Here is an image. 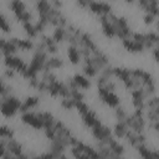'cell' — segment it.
<instances>
[{
	"label": "cell",
	"instance_id": "cell-30",
	"mask_svg": "<svg viewBox=\"0 0 159 159\" xmlns=\"http://www.w3.org/2000/svg\"><path fill=\"white\" fill-rule=\"evenodd\" d=\"M157 19V16H154L153 14H149V12H147V15L144 16V22L145 24H148V25H152L153 22H154V20Z\"/></svg>",
	"mask_w": 159,
	"mask_h": 159
},
{
	"label": "cell",
	"instance_id": "cell-14",
	"mask_svg": "<svg viewBox=\"0 0 159 159\" xmlns=\"http://www.w3.org/2000/svg\"><path fill=\"white\" fill-rule=\"evenodd\" d=\"M67 55H68V58H70V61L73 63V65H76V63H78L80 62V52H78V48L76 47V46H72V45H70V47L67 48Z\"/></svg>",
	"mask_w": 159,
	"mask_h": 159
},
{
	"label": "cell",
	"instance_id": "cell-8",
	"mask_svg": "<svg viewBox=\"0 0 159 159\" xmlns=\"http://www.w3.org/2000/svg\"><path fill=\"white\" fill-rule=\"evenodd\" d=\"M6 149H7L15 158H19V157L22 154V148H21V145H20L14 138H7V139H6Z\"/></svg>",
	"mask_w": 159,
	"mask_h": 159
},
{
	"label": "cell",
	"instance_id": "cell-34",
	"mask_svg": "<svg viewBox=\"0 0 159 159\" xmlns=\"http://www.w3.org/2000/svg\"><path fill=\"white\" fill-rule=\"evenodd\" d=\"M0 82H2V78H1V76H0Z\"/></svg>",
	"mask_w": 159,
	"mask_h": 159
},
{
	"label": "cell",
	"instance_id": "cell-17",
	"mask_svg": "<svg viewBox=\"0 0 159 159\" xmlns=\"http://www.w3.org/2000/svg\"><path fill=\"white\" fill-rule=\"evenodd\" d=\"M51 6L52 5L47 0H37V4H36V9H37L40 15H47V12L51 9Z\"/></svg>",
	"mask_w": 159,
	"mask_h": 159
},
{
	"label": "cell",
	"instance_id": "cell-24",
	"mask_svg": "<svg viewBox=\"0 0 159 159\" xmlns=\"http://www.w3.org/2000/svg\"><path fill=\"white\" fill-rule=\"evenodd\" d=\"M83 72H84L88 77H94V76H97V73H98V71L96 70V67L92 66V65H86V66L83 67Z\"/></svg>",
	"mask_w": 159,
	"mask_h": 159
},
{
	"label": "cell",
	"instance_id": "cell-2",
	"mask_svg": "<svg viewBox=\"0 0 159 159\" xmlns=\"http://www.w3.org/2000/svg\"><path fill=\"white\" fill-rule=\"evenodd\" d=\"M4 63H5V66H6L7 68H12L14 71H17V72H20V73H22V72L26 70V67H27V65L25 63L24 60H21L20 57H15V56H12V55L5 56Z\"/></svg>",
	"mask_w": 159,
	"mask_h": 159
},
{
	"label": "cell",
	"instance_id": "cell-1",
	"mask_svg": "<svg viewBox=\"0 0 159 159\" xmlns=\"http://www.w3.org/2000/svg\"><path fill=\"white\" fill-rule=\"evenodd\" d=\"M98 96H99L101 99H102L106 104H108L109 107H114V108H116V107L119 104V98H118V96H117L114 92L106 89L104 87H98Z\"/></svg>",
	"mask_w": 159,
	"mask_h": 159
},
{
	"label": "cell",
	"instance_id": "cell-25",
	"mask_svg": "<svg viewBox=\"0 0 159 159\" xmlns=\"http://www.w3.org/2000/svg\"><path fill=\"white\" fill-rule=\"evenodd\" d=\"M75 102H76V101H73L72 98H62L61 106H62L65 109H72V108H75Z\"/></svg>",
	"mask_w": 159,
	"mask_h": 159
},
{
	"label": "cell",
	"instance_id": "cell-33",
	"mask_svg": "<svg viewBox=\"0 0 159 159\" xmlns=\"http://www.w3.org/2000/svg\"><path fill=\"white\" fill-rule=\"evenodd\" d=\"M125 1H127V2H133L134 0H125Z\"/></svg>",
	"mask_w": 159,
	"mask_h": 159
},
{
	"label": "cell",
	"instance_id": "cell-27",
	"mask_svg": "<svg viewBox=\"0 0 159 159\" xmlns=\"http://www.w3.org/2000/svg\"><path fill=\"white\" fill-rule=\"evenodd\" d=\"M16 19H17V20H20V21L24 24V22H27V21H30V20H31V14H30L29 11H26V10H25V11H22L20 15H17V16H16Z\"/></svg>",
	"mask_w": 159,
	"mask_h": 159
},
{
	"label": "cell",
	"instance_id": "cell-15",
	"mask_svg": "<svg viewBox=\"0 0 159 159\" xmlns=\"http://www.w3.org/2000/svg\"><path fill=\"white\" fill-rule=\"evenodd\" d=\"M73 81L76 82V84H77L78 88L87 89V88L91 87V82H89V80H88L87 77L82 76V75H76V76L73 77Z\"/></svg>",
	"mask_w": 159,
	"mask_h": 159
},
{
	"label": "cell",
	"instance_id": "cell-29",
	"mask_svg": "<svg viewBox=\"0 0 159 159\" xmlns=\"http://www.w3.org/2000/svg\"><path fill=\"white\" fill-rule=\"evenodd\" d=\"M0 30H2L4 32H9L10 31V25L7 24L6 19L0 14Z\"/></svg>",
	"mask_w": 159,
	"mask_h": 159
},
{
	"label": "cell",
	"instance_id": "cell-32",
	"mask_svg": "<svg viewBox=\"0 0 159 159\" xmlns=\"http://www.w3.org/2000/svg\"><path fill=\"white\" fill-rule=\"evenodd\" d=\"M5 42H6V40H5V39H0V51H1L2 46L5 45Z\"/></svg>",
	"mask_w": 159,
	"mask_h": 159
},
{
	"label": "cell",
	"instance_id": "cell-9",
	"mask_svg": "<svg viewBox=\"0 0 159 159\" xmlns=\"http://www.w3.org/2000/svg\"><path fill=\"white\" fill-rule=\"evenodd\" d=\"M82 120H83V123H84L88 128H92V127H94V125L101 124V120L97 118V116H96V113H94L93 111H88V112H86L84 114H82Z\"/></svg>",
	"mask_w": 159,
	"mask_h": 159
},
{
	"label": "cell",
	"instance_id": "cell-20",
	"mask_svg": "<svg viewBox=\"0 0 159 159\" xmlns=\"http://www.w3.org/2000/svg\"><path fill=\"white\" fill-rule=\"evenodd\" d=\"M24 29H25V31H26V34L30 36V37H36L37 36V31H36V29H35V25H32L30 21H27V22H24Z\"/></svg>",
	"mask_w": 159,
	"mask_h": 159
},
{
	"label": "cell",
	"instance_id": "cell-11",
	"mask_svg": "<svg viewBox=\"0 0 159 159\" xmlns=\"http://www.w3.org/2000/svg\"><path fill=\"white\" fill-rule=\"evenodd\" d=\"M128 129H129V128L127 127V124H125L123 120H118V123L114 125L113 133H114V135H116L117 138H124V135H125V133H127Z\"/></svg>",
	"mask_w": 159,
	"mask_h": 159
},
{
	"label": "cell",
	"instance_id": "cell-4",
	"mask_svg": "<svg viewBox=\"0 0 159 159\" xmlns=\"http://www.w3.org/2000/svg\"><path fill=\"white\" fill-rule=\"evenodd\" d=\"M21 120H22L25 124H29V125L34 127L35 129H43V124H42V122L37 118L36 113H32V112H30V111L22 113Z\"/></svg>",
	"mask_w": 159,
	"mask_h": 159
},
{
	"label": "cell",
	"instance_id": "cell-6",
	"mask_svg": "<svg viewBox=\"0 0 159 159\" xmlns=\"http://www.w3.org/2000/svg\"><path fill=\"white\" fill-rule=\"evenodd\" d=\"M122 42H123V46L125 47V50H128L129 52H142V51H144V45L132 40L130 37L129 39H123Z\"/></svg>",
	"mask_w": 159,
	"mask_h": 159
},
{
	"label": "cell",
	"instance_id": "cell-16",
	"mask_svg": "<svg viewBox=\"0 0 159 159\" xmlns=\"http://www.w3.org/2000/svg\"><path fill=\"white\" fill-rule=\"evenodd\" d=\"M10 9L15 12V16L20 15L22 11H25V4L21 0H11L10 1Z\"/></svg>",
	"mask_w": 159,
	"mask_h": 159
},
{
	"label": "cell",
	"instance_id": "cell-3",
	"mask_svg": "<svg viewBox=\"0 0 159 159\" xmlns=\"http://www.w3.org/2000/svg\"><path fill=\"white\" fill-rule=\"evenodd\" d=\"M88 9H89L92 12L97 14V15L112 12L111 5L107 4V2H104V1H94V0H92V1L89 2V5H88Z\"/></svg>",
	"mask_w": 159,
	"mask_h": 159
},
{
	"label": "cell",
	"instance_id": "cell-23",
	"mask_svg": "<svg viewBox=\"0 0 159 159\" xmlns=\"http://www.w3.org/2000/svg\"><path fill=\"white\" fill-rule=\"evenodd\" d=\"M12 130L11 128L6 127V125H1L0 127V138H12Z\"/></svg>",
	"mask_w": 159,
	"mask_h": 159
},
{
	"label": "cell",
	"instance_id": "cell-31",
	"mask_svg": "<svg viewBox=\"0 0 159 159\" xmlns=\"http://www.w3.org/2000/svg\"><path fill=\"white\" fill-rule=\"evenodd\" d=\"M5 77L12 78V77H14V70H12V68H6V70H5Z\"/></svg>",
	"mask_w": 159,
	"mask_h": 159
},
{
	"label": "cell",
	"instance_id": "cell-28",
	"mask_svg": "<svg viewBox=\"0 0 159 159\" xmlns=\"http://www.w3.org/2000/svg\"><path fill=\"white\" fill-rule=\"evenodd\" d=\"M116 117H117V119L118 120H124L125 119V117H127V112L122 108V107H116Z\"/></svg>",
	"mask_w": 159,
	"mask_h": 159
},
{
	"label": "cell",
	"instance_id": "cell-12",
	"mask_svg": "<svg viewBox=\"0 0 159 159\" xmlns=\"http://www.w3.org/2000/svg\"><path fill=\"white\" fill-rule=\"evenodd\" d=\"M10 41L14 42L16 45V47L20 50H31L34 47V43L30 40H21V39L14 37V39H10Z\"/></svg>",
	"mask_w": 159,
	"mask_h": 159
},
{
	"label": "cell",
	"instance_id": "cell-22",
	"mask_svg": "<svg viewBox=\"0 0 159 159\" xmlns=\"http://www.w3.org/2000/svg\"><path fill=\"white\" fill-rule=\"evenodd\" d=\"M70 98H72L73 101H83V93L80 92V88L70 89Z\"/></svg>",
	"mask_w": 159,
	"mask_h": 159
},
{
	"label": "cell",
	"instance_id": "cell-26",
	"mask_svg": "<svg viewBox=\"0 0 159 159\" xmlns=\"http://www.w3.org/2000/svg\"><path fill=\"white\" fill-rule=\"evenodd\" d=\"M43 129H45V135H46L47 139L53 140V139L56 138V130H55L53 125H51V127H46V128H43Z\"/></svg>",
	"mask_w": 159,
	"mask_h": 159
},
{
	"label": "cell",
	"instance_id": "cell-13",
	"mask_svg": "<svg viewBox=\"0 0 159 159\" xmlns=\"http://www.w3.org/2000/svg\"><path fill=\"white\" fill-rule=\"evenodd\" d=\"M113 76L119 78L123 82L124 80L130 77V70H127V68H123V67H113Z\"/></svg>",
	"mask_w": 159,
	"mask_h": 159
},
{
	"label": "cell",
	"instance_id": "cell-18",
	"mask_svg": "<svg viewBox=\"0 0 159 159\" xmlns=\"http://www.w3.org/2000/svg\"><path fill=\"white\" fill-rule=\"evenodd\" d=\"M16 48H17V47H16V45L9 40V41H6V42H5V45L2 46L1 52H2L5 56H10V55H14V53L16 52Z\"/></svg>",
	"mask_w": 159,
	"mask_h": 159
},
{
	"label": "cell",
	"instance_id": "cell-21",
	"mask_svg": "<svg viewBox=\"0 0 159 159\" xmlns=\"http://www.w3.org/2000/svg\"><path fill=\"white\" fill-rule=\"evenodd\" d=\"M75 108L80 112V114L82 116V114H84L86 112H88L89 111V108H88V106L83 102V101H76L75 102Z\"/></svg>",
	"mask_w": 159,
	"mask_h": 159
},
{
	"label": "cell",
	"instance_id": "cell-5",
	"mask_svg": "<svg viewBox=\"0 0 159 159\" xmlns=\"http://www.w3.org/2000/svg\"><path fill=\"white\" fill-rule=\"evenodd\" d=\"M92 134H93V137H94L97 140H102V139H104V138L112 135V130H111L108 127L102 125V123H101V124H98V125L92 127Z\"/></svg>",
	"mask_w": 159,
	"mask_h": 159
},
{
	"label": "cell",
	"instance_id": "cell-19",
	"mask_svg": "<svg viewBox=\"0 0 159 159\" xmlns=\"http://www.w3.org/2000/svg\"><path fill=\"white\" fill-rule=\"evenodd\" d=\"M65 32H66L65 27H62V26H56V30L53 31V36H52L53 41H55L56 43L63 41V40H65Z\"/></svg>",
	"mask_w": 159,
	"mask_h": 159
},
{
	"label": "cell",
	"instance_id": "cell-10",
	"mask_svg": "<svg viewBox=\"0 0 159 159\" xmlns=\"http://www.w3.org/2000/svg\"><path fill=\"white\" fill-rule=\"evenodd\" d=\"M36 116H37V118L42 122L43 128L51 127V125H53V123H55V118H53V116H52L50 112H40V113H36Z\"/></svg>",
	"mask_w": 159,
	"mask_h": 159
},
{
	"label": "cell",
	"instance_id": "cell-7",
	"mask_svg": "<svg viewBox=\"0 0 159 159\" xmlns=\"http://www.w3.org/2000/svg\"><path fill=\"white\" fill-rule=\"evenodd\" d=\"M134 148L138 150L139 155H140L142 158H144V159H157V158H158V153L154 152V150H152V149H149V148L145 145V143L138 144V145L134 147Z\"/></svg>",
	"mask_w": 159,
	"mask_h": 159
}]
</instances>
